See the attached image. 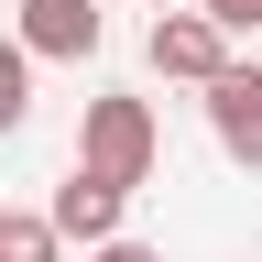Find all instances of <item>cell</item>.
Listing matches in <instances>:
<instances>
[{
	"instance_id": "obj_5",
	"label": "cell",
	"mask_w": 262,
	"mask_h": 262,
	"mask_svg": "<svg viewBox=\"0 0 262 262\" xmlns=\"http://www.w3.org/2000/svg\"><path fill=\"white\" fill-rule=\"evenodd\" d=\"M120 208H131V196L120 186H98V175H66L55 196H44V229H55V241H120Z\"/></svg>"
},
{
	"instance_id": "obj_2",
	"label": "cell",
	"mask_w": 262,
	"mask_h": 262,
	"mask_svg": "<svg viewBox=\"0 0 262 262\" xmlns=\"http://www.w3.org/2000/svg\"><path fill=\"white\" fill-rule=\"evenodd\" d=\"M11 44H22V66H77V55H98L110 44V22H98V0H22V22H11Z\"/></svg>"
},
{
	"instance_id": "obj_6",
	"label": "cell",
	"mask_w": 262,
	"mask_h": 262,
	"mask_svg": "<svg viewBox=\"0 0 262 262\" xmlns=\"http://www.w3.org/2000/svg\"><path fill=\"white\" fill-rule=\"evenodd\" d=\"M0 262H66V241L44 229V208H0Z\"/></svg>"
},
{
	"instance_id": "obj_1",
	"label": "cell",
	"mask_w": 262,
	"mask_h": 262,
	"mask_svg": "<svg viewBox=\"0 0 262 262\" xmlns=\"http://www.w3.org/2000/svg\"><path fill=\"white\" fill-rule=\"evenodd\" d=\"M153 164H164V131H153V98H88V120H77V175H98V186H142L153 175Z\"/></svg>"
},
{
	"instance_id": "obj_8",
	"label": "cell",
	"mask_w": 262,
	"mask_h": 262,
	"mask_svg": "<svg viewBox=\"0 0 262 262\" xmlns=\"http://www.w3.org/2000/svg\"><path fill=\"white\" fill-rule=\"evenodd\" d=\"M186 11L208 22V33H229V44H241V33H262V0H186Z\"/></svg>"
},
{
	"instance_id": "obj_3",
	"label": "cell",
	"mask_w": 262,
	"mask_h": 262,
	"mask_svg": "<svg viewBox=\"0 0 262 262\" xmlns=\"http://www.w3.org/2000/svg\"><path fill=\"white\" fill-rule=\"evenodd\" d=\"M142 55H153V77H175V88H208L219 66H241V55H229V33H208L196 11H153Z\"/></svg>"
},
{
	"instance_id": "obj_9",
	"label": "cell",
	"mask_w": 262,
	"mask_h": 262,
	"mask_svg": "<svg viewBox=\"0 0 262 262\" xmlns=\"http://www.w3.org/2000/svg\"><path fill=\"white\" fill-rule=\"evenodd\" d=\"M88 262H164V251H142V241H98Z\"/></svg>"
},
{
	"instance_id": "obj_7",
	"label": "cell",
	"mask_w": 262,
	"mask_h": 262,
	"mask_svg": "<svg viewBox=\"0 0 262 262\" xmlns=\"http://www.w3.org/2000/svg\"><path fill=\"white\" fill-rule=\"evenodd\" d=\"M22 110H33V66H22L11 33H0V131H22Z\"/></svg>"
},
{
	"instance_id": "obj_10",
	"label": "cell",
	"mask_w": 262,
	"mask_h": 262,
	"mask_svg": "<svg viewBox=\"0 0 262 262\" xmlns=\"http://www.w3.org/2000/svg\"><path fill=\"white\" fill-rule=\"evenodd\" d=\"M142 11H186V0H142Z\"/></svg>"
},
{
	"instance_id": "obj_4",
	"label": "cell",
	"mask_w": 262,
	"mask_h": 262,
	"mask_svg": "<svg viewBox=\"0 0 262 262\" xmlns=\"http://www.w3.org/2000/svg\"><path fill=\"white\" fill-rule=\"evenodd\" d=\"M208 131H219V153L229 164H262V66H219L208 88Z\"/></svg>"
}]
</instances>
